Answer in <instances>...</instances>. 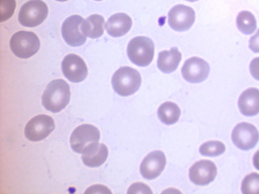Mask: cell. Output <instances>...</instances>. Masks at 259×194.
<instances>
[{
  "mask_svg": "<svg viewBox=\"0 0 259 194\" xmlns=\"http://www.w3.org/2000/svg\"><path fill=\"white\" fill-rule=\"evenodd\" d=\"M70 97L68 84L63 79H55L47 85L41 96L42 104L46 110L57 113L66 107Z\"/></svg>",
  "mask_w": 259,
  "mask_h": 194,
  "instance_id": "cell-1",
  "label": "cell"
},
{
  "mask_svg": "<svg viewBox=\"0 0 259 194\" xmlns=\"http://www.w3.org/2000/svg\"><path fill=\"white\" fill-rule=\"evenodd\" d=\"M111 83L114 90L119 95L127 96L135 93L141 83L140 73L128 66L119 68L113 74Z\"/></svg>",
  "mask_w": 259,
  "mask_h": 194,
  "instance_id": "cell-2",
  "label": "cell"
},
{
  "mask_svg": "<svg viewBox=\"0 0 259 194\" xmlns=\"http://www.w3.org/2000/svg\"><path fill=\"white\" fill-rule=\"evenodd\" d=\"M127 54L134 64L140 67L147 66L153 59L154 44L148 37L142 36L135 37L128 43Z\"/></svg>",
  "mask_w": 259,
  "mask_h": 194,
  "instance_id": "cell-3",
  "label": "cell"
},
{
  "mask_svg": "<svg viewBox=\"0 0 259 194\" xmlns=\"http://www.w3.org/2000/svg\"><path fill=\"white\" fill-rule=\"evenodd\" d=\"M10 46L12 52L17 57L27 59L37 52L40 47V42L33 32L20 31L11 37Z\"/></svg>",
  "mask_w": 259,
  "mask_h": 194,
  "instance_id": "cell-4",
  "label": "cell"
},
{
  "mask_svg": "<svg viewBox=\"0 0 259 194\" xmlns=\"http://www.w3.org/2000/svg\"><path fill=\"white\" fill-rule=\"evenodd\" d=\"M48 8L41 0H31L22 6L19 14L20 23L27 27H34L40 24L47 18Z\"/></svg>",
  "mask_w": 259,
  "mask_h": 194,
  "instance_id": "cell-5",
  "label": "cell"
},
{
  "mask_svg": "<svg viewBox=\"0 0 259 194\" xmlns=\"http://www.w3.org/2000/svg\"><path fill=\"white\" fill-rule=\"evenodd\" d=\"M100 137V131L96 127L84 124L78 126L73 131L70 138V143L74 152L82 154L89 147L99 142Z\"/></svg>",
  "mask_w": 259,
  "mask_h": 194,
  "instance_id": "cell-6",
  "label": "cell"
},
{
  "mask_svg": "<svg viewBox=\"0 0 259 194\" xmlns=\"http://www.w3.org/2000/svg\"><path fill=\"white\" fill-rule=\"evenodd\" d=\"M55 127L54 120L51 116L40 114L33 117L27 122L24 133L28 140L38 141L46 138Z\"/></svg>",
  "mask_w": 259,
  "mask_h": 194,
  "instance_id": "cell-7",
  "label": "cell"
},
{
  "mask_svg": "<svg viewBox=\"0 0 259 194\" xmlns=\"http://www.w3.org/2000/svg\"><path fill=\"white\" fill-rule=\"evenodd\" d=\"M195 13L190 7L179 4L174 6L168 13V23L174 30L182 32L188 30L193 24Z\"/></svg>",
  "mask_w": 259,
  "mask_h": 194,
  "instance_id": "cell-8",
  "label": "cell"
},
{
  "mask_svg": "<svg viewBox=\"0 0 259 194\" xmlns=\"http://www.w3.org/2000/svg\"><path fill=\"white\" fill-rule=\"evenodd\" d=\"M232 140L234 144L242 150L253 148L258 142L259 133L251 124L241 122L238 124L232 132Z\"/></svg>",
  "mask_w": 259,
  "mask_h": 194,
  "instance_id": "cell-9",
  "label": "cell"
},
{
  "mask_svg": "<svg viewBox=\"0 0 259 194\" xmlns=\"http://www.w3.org/2000/svg\"><path fill=\"white\" fill-rule=\"evenodd\" d=\"M61 68L65 77L72 82H80L88 75V68L85 62L75 54H70L66 56L62 61Z\"/></svg>",
  "mask_w": 259,
  "mask_h": 194,
  "instance_id": "cell-10",
  "label": "cell"
},
{
  "mask_svg": "<svg viewBox=\"0 0 259 194\" xmlns=\"http://www.w3.org/2000/svg\"><path fill=\"white\" fill-rule=\"evenodd\" d=\"M183 78L190 83L204 81L209 72L208 64L203 59L193 57L187 59L181 70Z\"/></svg>",
  "mask_w": 259,
  "mask_h": 194,
  "instance_id": "cell-11",
  "label": "cell"
},
{
  "mask_svg": "<svg viewBox=\"0 0 259 194\" xmlns=\"http://www.w3.org/2000/svg\"><path fill=\"white\" fill-rule=\"evenodd\" d=\"M84 19L74 15L66 18L63 22L61 32L66 42L72 46H78L86 41L87 36L81 31L80 25Z\"/></svg>",
  "mask_w": 259,
  "mask_h": 194,
  "instance_id": "cell-12",
  "label": "cell"
},
{
  "mask_svg": "<svg viewBox=\"0 0 259 194\" xmlns=\"http://www.w3.org/2000/svg\"><path fill=\"white\" fill-rule=\"evenodd\" d=\"M217 174V169L213 162L201 160L195 162L189 169L190 180L196 185H205L212 182Z\"/></svg>",
  "mask_w": 259,
  "mask_h": 194,
  "instance_id": "cell-13",
  "label": "cell"
},
{
  "mask_svg": "<svg viewBox=\"0 0 259 194\" xmlns=\"http://www.w3.org/2000/svg\"><path fill=\"white\" fill-rule=\"evenodd\" d=\"M166 164L164 153L154 151L148 154L142 161L140 170L143 177L147 179H154L161 173Z\"/></svg>",
  "mask_w": 259,
  "mask_h": 194,
  "instance_id": "cell-14",
  "label": "cell"
},
{
  "mask_svg": "<svg viewBox=\"0 0 259 194\" xmlns=\"http://www.w3.org/2000/svg\"><path fill=\"white\" fill-rule=\"evenodd\" d=\"M132 20L131 17L123 13H116L110 16L106 24L108 34L114 37H120L131 29Z\"/></svg>",
  "mask_w": 259,
  "mask_h": 194,
  "instance_id": "cell-15",
  "label": "cell"
},
{
  "mask_svg": "<svg viewBox=\"0 0 259 194\" xmlns=\"http://www.w3.org/2000/svg\"><path fill=\"white\" fill-rule=\"evenodd\" d=\"M238 105L241 113L252 116L259 113V90L251 87L245 90L240 95Z\"/></svg>",
  "mask_w": 259,
  "mask_h": 194,
  "instance_id": "cell-16",
  "label": "cell"
},
{
  "mask_svg": "<svg viewBox=\"0 0 259 194\" xmlns=\"http://www.w3.org/2000/svg\"><path fill=\"white\" fill-rule=\"evenodd\" d=\"M83 164L90 167L101 166L106 160L108 151L104 143H95L87 148L82 154Z\"/></svg>",
  "mask_w": 259,
  "mask_h": 194,
  "instance_id": "cell-17",
  "label": "cell"
},
{
  "mask_svg": "<svg viewBox=\"0 0 259 194\" xmlns=\"http://www.w3.org/2000/svg\"><path fill=\"white\" fill-rule=\"evenodd\" d=\"M182 59L178 48L172 47L169 51L164 50L158 54L157 67L164 73H170L178 67Z\"/></svg>",
  "mask_w": 259,
  "mask_h": 194,
  "instance_id": "cell-18",
  "label": "cell"
},
{
  "mask_svg": "<svg viewBox=\"0 0 259 194\" xmlns=\"http://www.w3.org/2000/svg\"><path fill=\"white\" fill-rule=\"evenodd\" d=\"M105 20L98 14H93L83 20L80 25V30L86 36L97 38L101 36L104 31Z\"/></svg>",
  "mask_w": 259,
  "mask_h": 194,
  "instance_id": "cell-19",
  "label": "cell"
},
{
  "mask_svg": "<svg viewBox=\"0 0 259 194\" xmlns=\"http://www.w3.org/2000/svg\"><path fill=\"white\" fill-rule=\"evenodd\" d=\"M181 111L179 106L171 102H166L158 108L157 115L159 120L166 125L177 122L180 117Z\"/></svg>",
  "mask_w": 259,
  "mask_h": 194,
  "instance_id": "cell-20",
  "label": "cell"
},
{
  "mask_svg": "<svg viewBox=\"0 0 259 194\" xmlns=\"http://www.w3.org/2000/svg\"><path fill=\"white\" fill-rule=\"evenodd\" d=\"M236 24L238 29L245 34L253 33L256 28L255 18L254 15L248 11H242L238 14Z\"/></svg>",
  "mask_w": 259,
  "mask_h": 194,
  "instance_id": "cell-21",
  "label": "cell"
},
{
  "mask_svg": "<svg viewBox=\"0 0 259 194\" xmlns=\"http://www.w3.org/2000/svg\"><path fill=\"white\" fill-rule=\"evenodd\" d=\"M225 146L219 141H208L202 144L199 152L202 155L209 157L219 156L225 151Z\"/></svg>",
  "mask_w": 259,
  "mask_h": 194,
  "instance_id": "cell-22",
  "label": "cell"
},
{
  "mask_svg": "<svg viewBox=\"0 0 259 194\" xmlns=\"http://www.w3.org/2000/svg\"><path fill=\"white\" fill-rule=\"evenodd\" d=\"M241 189L243 194H259V174L253 172L246 176Z\"/></svg>",
  "mask_w": 259,
  "mask_h": 194,
  "instance_id": "cell-23",
  "label": "cell"
},
{
  "mask_svg": "<svg viewBox=\"0 0 259 194\" xmlns=\"http://www.w3.org/2000/svg\"><path fill=\"white\" fill-rule=\"evenodd\" d=\"M0 20L2 22L9 19L13 14L15 7V0H0Z\"/></svg>",
  "mask_w": 259,
  "mask_h": 194,
  "instance_id": "cell-24",
  "label": "cell"
},
{
  "mask_svg": "<svg viewBox=\"0 0 259 194\" xmlns=\"http://www.w3.org/2000/svg\"><path fill=\"white\" fill-rule=\"evenodd\" d=\"M127 193H152L150 188L143 183H135L128 189Z\"/></svg>",
  "mask_w": 259,
  "mask_h": 194,
  "instance_id": "cell-25",
  "label": "cell"
},
{
  "mask_svg": "<svg viewBox=\"0 0 259 194\" xmlns=\"http://www.w3.org/2000/svg\"><path fill=\"white\" fill-rule=\"evenodd\" d=\"M249 70L252 77L259 80V57L252 60L250 63Z\"/></svg>",
  "mask_w": 259,
  "mask_h": 194,
  "instance_id": "cell-26",
  "label": "cell"
},
{
  "mask_svg": "<svg viewBox=\"0 0 259 194\" xmlns=\"http://www.w3.org/2000/svg\"><path fill=\"white\" fill-rule=\"evenodd\" d=\"M249 47L254 53H259V29L255 34L250 38Z\"/></svg>",
  "mask_w": 259,
  "mask_h": 194,
  "instance_id": "cell-27",
  "label": "cell"
},
{
  "mask_svg": "<svg viewBox=\"0 0 259 194\" xmlns=\"http://www.w3.org/2000/svg\"><path fill=\"white\" fill-rule=\"evenodd\" d=\"M253 163L255 168L259 170V150L253 156Z\"/></svg>",
  "mask_w": 259,
  "mask_h": 194,
  "instance_id": "cell-28",
  "label": "cell"
},
{
  "mask_svg": "<svg viewBox=\"0 0 259 194\" xmlns=\"http://www.w3.org/2000/svg\"><path fill=\"white\" fill-rule=\"evenodd\" d=\"M185 1H188V2H196V1H198V0H185Z\"/></svg>",
  "mask_w": 259,
  "mask_h": 194,
  "instance_id": "cell-29",
  "label": "cell"
},
{
  "mask_svg": "<svg viewBox=\"0 0 259 194\" xmlns=\"http://www.w3.org/2000/svg\"><path fill=\"white\" fill-rule=\"evenodd\" d=\"M57 1H59V2H65V1H67L68 0H56Z\"/></svg>",
  "mask_w": 259,
  "mask_h": 194,
  "instance_id": "cell-30",
  "label": "cell"
},
{
  "mask_svg": "<svg viewBox=\"0 0 259 194\" xmlns=\"http://www.w3.org/2000/svg\"><path fill=\"white\" fill-rule=\"evenodd\" d=\"M95 1H102V0H95Z\"/></svg>",
  "mask_w": 259,
  "mask_h": 194,
  "instance_id": "cell-31",
  "label": "cell"
}]
</instances>
